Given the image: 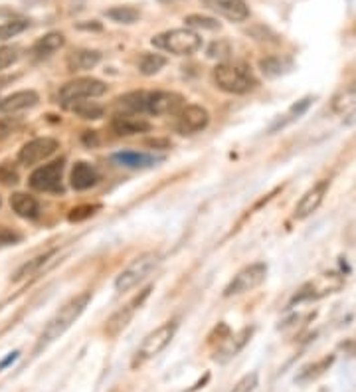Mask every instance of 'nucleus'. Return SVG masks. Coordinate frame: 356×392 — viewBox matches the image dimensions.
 <instances>
[{
	"label": "nucleus",
	"mask_w": 356,
	"mask_h": 392,
	"mask_svg": "<svg viewBox=\"0 0 356 392\" xmlns=\"http://www.w3.org/2000/svg\"><path fill=\"white\" fill-rule=\"evenodd\" d=\"M89 301H91V292H84V294L72 297L65 305H62V307L55 311V315L46 323V327H44V331L40 333V337H38V343H36L34 353H40L42 348L52 345L54 341H58V339L62 337L65 331L81 317V313L86 311Z\"/></svg>",
	"instance_id": "f257e3e1"
},
{
	"label": "nucleus",
	"mask_w": 356,
	"mask_h": 392,
	"mask_svg": "<svg viewBox=\"0 0 356 392\" xmlns=\"http://www.w3.org/2000/svg\"><path fill=\"white\" fill-rule=\"evenodd\" d=\"M212 79L218 89L226 91L230 96H246L258 87V79L249 72L248 65L224 62L218 64L212 72Z\"/></svg>",
	"instance_id": "f03ea898"
},
{
	"label": "nucleus",
	"mask_w": 356,
	"mask_h": 392,
	"mask_svg": "<svg viewBox=\"0 0 356 392\" xmlns=\"http://www.w3.org/2000/svg\"><path fill=\"white\" fill-rule=\"evenodd\" d=\"M152 46L174 55H192L202 48V38L190 28H174L154 36Z\"/></svg>",
	"instance_id": "7ed1b4c3"
},
{
	"label": "nucleus",
	"mask_w": 356,
	"mask_h": 392,
	"mask_svg": "<svg viewBox=\"0 0 356 392\" xmlns=\"http://www.w3.org/2000/svg\"><path fill=\"white\" fill-rule=\"evenodd\" d=\"M178 331V323L176 321H166L161 327H157L154 331H151L147 337L143 339L140 347L135 353V359H133V367H140L145 365L147 360L154 359L157 355H161L164 348L171 345V341Z\"/></svg>",
	"instance_id": "20e7f679"
},
{
	"label": "nucleus",
	"mask_w": 356,
	"mask_h": 392,
	"mask_svg": "<svg viewBox=\"0 0 356 392\" xmlns=\"http://www.w3.org/2000/svg\"><path fill=\"white\" fill-rule=\"evenodd\" d=\"M107 93V84L95 79V77H76L72 81H67L60 87L58 91V99L62 101V105H70L76 101H84V99H95Z\"/></svg>",
	"instance_id": "39448f33"
},
{
	"label": "nucleus",
	"mask_w": 356,
	"mask_h": 392,
	"mask_svg": "<svg viewBox=\"0 0 356 392\" xmlns=\"http://www.w3.org/2000/svg\"><path fill=\"white\" fill-rule=\"evenodd\" d=\"M161 263V256L159 254H143L140 258L131 263L129 268H125L123 272L119 273L115 280V292L117 294H125L133 287H137L149 273Z\"/></svg>",
	"instance_id": "423d86ee"
},
{
	"label": "nucleus",
	"mask_w": 356,
	"mask_h": 392,
	"mask_svg": "<svg viewBox=\"0 0 356 392\" xmlns=\"http://www.w3.org/2000/svg\"><path fill=\"white\" fill-rule=\"evenodd\" d=\"M265 277H268V263L265 261L249 263L244 270H239L234 275V280L228 283L226 289H224V297L248 294V292L256 289V287H259L261 283L265 282Z\"/></svg>",
	"instance_id": "0eeeda50"
},
{
	"label": "nucleus",
	"mask_w": 356,
	"mask_h": 392,
	"mask_svg": "<svg viewBox=\"0 0 356 392\" xmlns=\"http://www.w3.org/2000/svg\"><path fill=\"white\" fill-rule=\"evenodd\" d=\"M186 99L174 91H145L143 113L147 115H176L186 105Z\"/></svg>",
	"instance_id": "6e6552de"
},
{
	"label": "nucleus",
	"mask_w": 356,
	"mask_h": 392,
	"mask_svg": "<svg viewBox=\"0 0 356 392\" xmlns=\"http://www.w3.org/2000/svg\"><path fill=\"white\" fill-rule=\"evenodd\" d=\"M210 123V113L202 105H184L176 113L174 129L180 135H196L204 131Z\"/></svg>",
	"instance_id": "1a4fd4ad"
},
{
	"label": "nucleus",
	"mask_w": 356,
	"mask_h": 392,
	"mask_svg": "<svg viewBox=\"0 0 356 392\" xmlns=\"http://www.w3.org/2000/svg\"><path fill=\"white\" fill-rule=\"evenodd\" d=\"M62 174H64V161H52L44 166H38L30 174V186L40 192H58L62 188Z\"/></svg>",
	"instance_id": "9d476101"
},
{
	"label": "nucleus",
	"mask_w": 356,
	"mask_h": 392,
	"mask_svg": "<svg viewBox=\"0 0 356 392\" xmlns=\"http://www.w3.org/2000/svg\"><path fill=\"white\" fill-rule=\"evenodd\" d=\"M60 149V143L52 137H38L28 141L18 152V163L24 166H34V164L44 163L46 159H50L55 151Z\"/></svg>",
	"instance_id": "9b49d317"
},
{
	"label": "nucleus",
	"mask_w": 356,
	"mask_h": 392,
	"mask_svg": "<svg viewBox=\"0 0 356 392\" xmlns=\"http://www.w3.org/2000/svg\"><path fill=\"white\" fill-rule=\"evenodd\" d=\"M152 287H147V289H143L139 295H135L133 299H131L129 303H125L121 309H117L113 315L107 319V325H105V333H107L109 337H117L119 333L125 329V327L129 325L131 319L135 317L137 313V309H140V305L145 303V299L151 295Z\"/></svg>",
	"instance_id": "f8f14e48"
},
{
	"label": "nucleus",
	"mask_w": 356,
	"mask_h": 392,
	"mask_svg": "<svg viewBox=\"0 0 356 392\" xmlns=\"http://www.w3.org/2000/svg\"><path fill=\"white\" fill-rule=\"evenodd\" d=\"M329 188H331V181H329V178H323V181L315 183V185L301 196V200L297 202L293 216L297 218V220H305V218L315 214V212L319 210V207L323 204L324 196L329 192Z\"/></svg>",
	"instance_id": "ddd939ff"
},
{
	"label": "nucleus",
	"mask_w": 356,
	"mask_h": 392,
	"mask_svg": "<svg viewBox=\"0 0 356 392\" xmlns=\"http://www.w3.org/2000/svg\"><path fill=\"white\" fill-rule=\"evenodd\" d=\"M111 129L121 137H133V135H140V133H149L151 123L137 113H119L111 121Z\"/></svg>",
	"instance_id": "4468645a"
},
{
	"label": "nucleus",
	"mask_w": 356,
	"mask_h": 392,
	"mask_svg": "<svg viewBox=\"0 0 356 392\" xmlns=\"http://www.w3.org/2000/svg\"><path fill=\"white\" fill-rule=\"evenodd\" d=\"M206 6L232 22H244L249 18L246 0H206Z\"/></svg>",
	"instance_id": "2eb2a0df"
},
{
	"label": "nucleus",
	"mask_w": 356,
	"mask_h": 392,
	"mask_svg": "<svg viewBox=\"0 0 356 392\" xmlns=\"http://www.w3.org/2000/svg\"><path fill=\"white\" fill-rule=\"evenodd\" d=\"M40 101L38 93L34 89H22V91H16L8 98L0 99V111L4 113H18V111H24V109L34 107L36 103Z\"/></svg>",
	"instance_id": "dca6fc26"
},
{
	"label": "nucleus",
	"mask_w": 356,
	"mask_h": 392,
	"mask_svg": "<svg viewBox=\"0 0 356 392\" xmlns=\"http://www.w3.org/2000/svg\"><path fill=\"white\" fill-rule=\"evenodd\" d=\"M70 183H72V188H76V190H87V188H91L99 183L98 169L93 164L86 163V161H79L72 169Z\"/></svg>",
	"instance_id": "f3484780"
},
{
	"label": "nucleus",
	"mask_w": 356,
	"mask_h": 392,
	"mask_svg": "<svg viewBox=\"0 0 356 392\" xmlns=\"http://www.w3.org/2000/svg\"><path fill=\"white\" fill-rule=\"evenodd\" d=\"M99 62H101V54L98 50L79 48V50H74L72 54L67 55L65 65H67L70 72H87V70H93Z\"/></svg>",
	"instance_id": "a211bd4d"
},
{
	"label": "nucleus",
	"mask_w": 356,
	"mask_h": 392,
	"mask_svg": "<svg viewBox=\"0 0 356 392\" xmlns=\"http://www.w3.org/2000/svg\"><path fill=\"white\" fill-rule=\"evenodd\" d=\"M311 103H313V98H303L301 101H297V103H293L291 107L287 109V113H283V115H279L277 119L271 123V127L268 129V133L270 135H273V133H277V131H283L285 127H289L291 123H295V121H299L307 113V109L311 107Z\"/></svg>",
	"instance_id": "6ab92c4d"
},
{
	"label": "nucleus",
	"mask_w": 356,
	"mask_h": 392,
	"mask_svg": "<svg viewBox=\"0 0 356 392\" xmlns=\"http://www.w3.org/2000/svg\"><path fill=\"white\" fill-rule=\"evenodd\" d=\"M113 161L121 166H127V169H147V166L161 163L162 157H154L149 152L139 151H121L113 155Z\"/></svg>",
	"instance_id": "aec40b11"
},
{
	"label": "nucleus",
	"mask_w": 356,
	"mask_h": 392,
	"mask_svg": "<svg viewBox=\"0 0 356 392\" xmlns=\"http://www.w3.org/2000/svg\"><path fill=\"white\" fill-rule=\"evenodd\" d=\"M11 207L12 210L20 218L32 220L40 214V204L34 196L26 195V192H14L11 196Z\"/></svg>",
	"instance_id": "412c9836"
},
{
	"label": "nucleus",
	"mask_w": 356,
	"mask_h": 392,
	"mask_svg": "<svg viewBox=\"0 0 356 392\" xmlns=\"http://www.w3.org/2000/svg\"><path fill=\"white\" fill-rule=\"evenodd\" d=\"M65 46V36L60 32H50L42 36L38 42L34 44L32 54L36 58H48V55L55 54L58 50H62Z\"/></svg>",
	"instance_id": "4be33fe9"
},
{
	"label": "nucleus",
	"mask_w": 356,
	"mask_h": 392,
	"mask_svg": "<svg viewBox=\"0 0 356 392\" xmlns=\"http://www.w3.org/2000/svg\"><path fill=\"white\" fill-rule=\"evenodd\" d=\"M65 109L77 113L81 119H101L103 113H105V107L101 103H98V101H87V99L70 103V105H65Z\"/></svg>",
	"instance_id": "5701e85b"
},
{
	"label": "nucleus",
	"mask_w": 356,
	"mask_h": 392,
	"mask_svg": "<svg viewBox=\"0 0 356 392\" xmlns=\"http://www.w3.org/2000/svg\"><path fill=\"white\" fill-rule=\"evenodd\" d=\"M259 70L268 77H279L291 70V62L279 55H270V58L259 60Z\"/></svg>",
	"instance_id": "b1692460"
},
{
	"label": "nucleus",
	"mask_w": 356,
	"mask_h": 392,
	"mask_svg": "<svg viewBox=\"0 0 356 392\" xmlns=\"http://www.w3.org/2000/svg\"><path fill=\"white\" fill-rule=\"evenodd\" d=\"M251 333H253V329H251V327H246V329H242V331L237 333L236 337H228V343L224 345V348H222V353H220L222 357H218V359L228 360L232 359V357H236L237 353L242 351V347L249 341Z\"/></svg>",
	"instance_id": "393cba45"
},
{
	"label": "nucleus",
	"mask_w": 356,
	"mask_h": 392,
	"mask_svg": "<svg viewBox=\"0 0 356 392\" xmlns=\"http://www.w3.org/2000/svg\"><path fill=\"white\" fill-rule=\"evenodd\" d=\"M55 250H50L46 251V254H42V256H38V258H34V260L26 261L24 266H20L18 270H16V273H14V282H22V280H26V277H30V275H34V273H38L40 270H42V266H46L48 261H50V258H54Z\"/></svg>",
	"instance_id": "a878e982"
},
{
	"label": "nucleus",
	"mask_w": 356,
	"mask_h": 392,
	"mask_svg": "<svg viewBox=\"0 0 356 392\" xmlns=\"http://www.w3.org/2000/svg\"><path fill=\"white\" fill-rule=\"evenodd\" d=\"M166 65V58L161 54H145L139 62V72L143 76H154Z\"/></svg>",
	"instance_id": "bb28decb"
},
{
	"label": "nucleus",
	"mask_w": 356,
	"mask_h": 392,
	"mask_svg": "<svg viewBox=\"0 0 356 392\" xmlns=\"http://www.w3.org/2000/svg\"><path fill=\"white\" fill-rule=\"evenodd\" d=\"M105 14L117 24H135L140 18V12L133 6H115V8H109Z\"/></svg>",
	"instance_id": "cd10ccee"
},
{
	"label": "nucleus",
	"mask_w": 356,
	"mask_h": 392,
	"mask_svg": "<svg viewBox=\"0 0 356 392\" xmlns=\"http://www.w3.org/2000/svg\"><path fill=\"white\" fill-rule=\"evenodd\" d=\"M28 26H30V22L28 20H8V22H2L0 24V40L4 42V40H11L14 36H18L22 34L24 30H28Z\"/></svg>",
	"instance_id": "c85d7f7f"
},
{
	"label": "nucleus",
	"mask_w": 356,
	"mask_h": 392,
	"mask_svg": "<svg viewBox=\"0 0 356 392\" xmlns=\"http://www.w3.org/2000/svg\"><path fill=\"white\" fill-rule=\"evenodd\" d=\"M188 28H202V30H220V22L210 16H202V14H190L184 18Z\"/></svg>",
	"instance_id": "c756f323"
},
{
	"label": "nucleus",
	"mask_w": 356,
	"mask_h": 392,
	"mask_svg": "<svg viewBox=\"0 0 356 392\" xmlns=\"http://www.w3.org/2000/svg\"><path fill=\"white\" fill-rule=\"evenodd\" d=\"M333 357H329V359L321 360V362H317L315 367H307V369H303V372L297 377V381H311L315 377H319L324 369H329L331 365H333Z\"/></svg>",
	"instance_id": "7c9ffc66"
},
{
	"label": "nucleus",
	"mask_w": 356,
	"mask_h": 392,
	"mask_svg": "<svg viewBox=\"0 0 356 392\" xmlns=\"http://www.w3.org/2000/svg\"><path fill=\"white\" fill-rule=\"evenodd\" d=\"M18 171L12 163H2L0 164V183L4 186H14L18 185Z\"/></svg>",
	"instance_id": "2f4dec72"
},
{
	"label": "nucleus",
	"mask_w": 356,
	"mask_h": 392,
	"mask_svg": "<svg viewBox=\"0 0 356 392\" xmlns=\"http://www.w3.org/2000/svg\"><path fill=\"white\" fill-rule=\"evenodd\" d=\"M99 204H84V207H76L72 212H70V222H81V220H87L91 218L95 212L99 210Z\"/></svg>",
	"instance_id": "473e14b6"
},
{
	"label": "nucleus",
	"mask_w": 356,
	"mask_h": 392,
	"mask_svg": "<svg viewBox=\"0 0 356 392\" xmlns=\"http://www.w3.org/2000/svg\"><path fill=\"white\" fill-rule=\"evenodd\" d=\"M18 58H20L18 48H14V46H2L0 48V70H6L12 64H16Z\"/></svg>",
	"instance_id": "72a5a7b5"
},
{
	"label": "nucleus",
	"mask_w": 356,
	"mask_h": 392,
	"mask_svg": "<svg viewBox=\"0 0 356 392\" xmlns=\"http://www.w3.org/2000/svg\"><path fill=\"white\" fill-rule=\"evenodd\" d=\"M258 388V374L251 372V374H246L242 381L236 382V386L230 392H253Z\"/></svg>",
	"instance_id": "f704fd0d"
},
{
	"label": "nucleus",
	"mask_w": 356,
	"mask_h": 392,
	"mask_svg": "<svg viewBox=\"0 0 356 392\" xmlns=\"http://www.w3.org/2000/svg\"><path fill=\"white\" fill-rule=\"evenodd\" d=\"M230 54V44L226 40H218L208 46V58H214V60H222Z\"/></svg>",
	"instance_id": "c9c22d12"
},
{
	"label": "nucleus",
	"mask_w": 356,
	"mask_h": 392,
	"mask_svg": "<svg viewBox=\"0 0 356 392\" xmlns=\"http://www.w3.org/2000/svg\"><path fill=\"white\" fill-rule=\"evenodd\" d=\"M22 240V236L18 232H14L11 228H0V248H6V246H14Z\"/></svg>",
	"instance_id": "e433bc0d"
},
{
	"label": "nucleus",
	"mask_w": 356,
	"mask_h": 392,
	"mask_svg": "<svg viewBox=\"0 0 356 392\" xmlns=\"http://www.w3.org/2000/svg\"><path fill=\"white\" fill-rule=\"evenodd\" d=\"M348 99H356V81H352L350 86L346 87L345 91H343V96L341 98L335 99V109H341L345 105Z\"/></svg>",
	"instance_id": "4c0bfd02"
},
{
	"label": "nucleus",
	"mask_w": 356,
	"mask_h": 392,
	"mask_svg": "<svg viewBox=\"0 0 356 392\" xmlns=\"http://www.w3.org/2000/svg\"><path fill=\"white\" fill-rule=\"evenodd\" d=\"M345 123H346V125H355V123H356V105L350 109V113L346 115Z\"/></svg>",
	"instance_id": "58836bf2"
}]
</instances>
